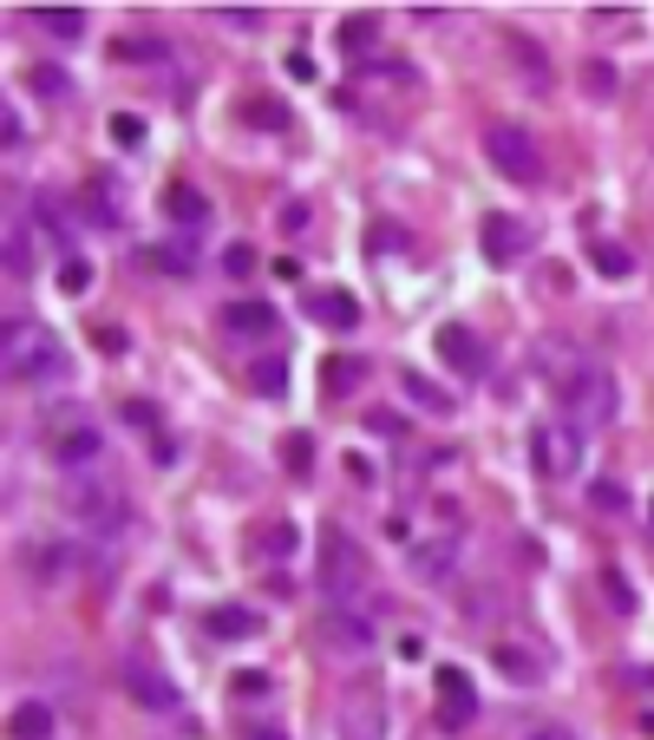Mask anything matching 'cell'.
Returning <instances> with one entry per match:
<instances>
[{
	"instance_id": "obj_1",
	"label": "cell",
	"mask_w": 654,
	"mask_h": 740,
	"mask_svg": "<svg viewBox=\"0 0 654 740\" xmlns=\"http://www.w3.org/2000/svg\"><path fill=\"white\" fill-rule=\"evenodd\" d=\"M0 367L20 387H46V380L66 374V341L46 321H33V315H7V328H0Z\"/></svg>"
},
{
	"instance_id": "obj_2",
	"label": "cell",
	"mask_w": 654,
	"mask_h": 740,
	"mask_svg": "<svg viewBox=\"0 0 654 740\" xmlns=\"http://www.w3.org/2000/svg\"><path fill=\"white\" fill-rule=\"evenodd\" d=\"M66 518H72L79 531L111 538V531H124V525H131V505H124V492H118V485H105V479H72V485H66Z\"/></svg>"
},
{
	"instance_id": "obj_3",
	"label": "cell",
	"mask_w": 654,
	"mask_h": 740,
	"mask_svg": "<svg viewBox=\"0 0 654 740\" xmlns=\"http://www.w3.org/2000/svg\"><path fill=\"white\" fill-rule=\"evenodd\" d=\"M557 394H563V407L576 413V426H609V420H616V380H609L603 367H590V361L563 367V374H557Z\"/></svg>"
},
{
	"instance_id": "obj_4",
	"label": "cell",
	"mask_w": 654,
	"mask_h": 740,
	"mask_svg": "<svg viewBox=\"0 0 654 740\" xmlns=\"http://www.w3.org/2000/svg\"><path fill=\"white\" fill-rule=\"evenodd\" d=\"M485 157L511 177V184H537L544 177V151H537V138L524 131V125H485Z\"/></svg>"
},
{
	"instance_id": "obj_5",
	"label": "cell",
	"mask_w": 654,
	"mask_h": 740,
	"mask_svg": "<svg viewBox=\"0 0 654 740\" xmlns=\"http://www.w3.org/2000/svg\"><path fill=\"white\" fill-rule=\"evenodd\" d=\"M531 459L544 479H576L583 472V426L576 420H544L531 439Z\"/></svg>"
},
{
	"instance_id": "obj_6",
	"label": "cell",
	"mask_w": 654,
	"mask_h": 740,
	"mask_svg": "<svg viewBox=\"0 0 654 740\" xmlns=\"http://www.w3.org/2000/svg\"><path fill=\"white\" fill-rule=\"evenodd\" d=\"M321 577H328V603H360V584H367V557L347 531H328L321 544Z\"/></svg>"
},
{
	"instance_id": "obj_7",
	"label": "cell",
	"mask_w": 654,
	"mask_h": 740,
	"mask_svg": "<svg viewBox=\"0 0 654 740\" xmlns=\"http://www.w3.org/2000/svg\"><path fill=\"white\" fill-rule=\"evenodd\" d=\"M478 243H485V256H491V262H524V256H531V223H524V216H511V210H485Z\"/></svg>"
},
{
	"instance_id": "obj_8",
	"label": "cell",
	"mask_w": 654,
	"mask_h": 740,
	"mask_svg": "<svg viewBox=\"0 0 654 740\" xmlns=\"http://www.w3.org/2000/svg\"><path fill=\"white\" fill-rule=\"evenodd\" d=\"M432 348H439V361H445L452 374H465V380H485V341H478L465 321H445V328L432 334Z\"/></svg>"
},
{
	"instance_id": "obj_9",
	"label": "cell",
	"mask_w": 654,
	"mask_h": 740,
	"mask_svg": "<svg viewBox=\"0 0 654 740\" xmlns=\"http://www.w3.org/2000/svg\"><path fill=\"white\" fill-rule=\"evenodd\" d=\"M321 636H328L341 656H360V649L373 643V616H367V603H328V623H321Z\"/></svg>"
},
{
	"instance_id": "obj_10",
	"label": "cell",
	"mask_w": 654,
	"mask_h": 740,
	"mask_svg": "<svg viewBox=\"0 0 654 740\" xmlns=\"http://www.w3.org/2000/svg\"><path fill=\"white\" fill-rule=\"evenodd\" d=\"M223 334L262 341V334H275V308H269V302H229V308H223Z\"/></svg>"
},
{
	"instance_id": "obj_11",
	"label": "cell",
	"mask_w": 654,
	"mask_h": 740,
	"mask_svg": "<svg viewBox=\"0 0 654 740\" xmlns=\"http://www.w3.org/2000/svg\"><path fill=\"white\" fill-rule=\"evenodd\" d=\"M203 623H210V636H216V643H242V636H262V616H255V610H242V603H216V610H210Z\"/></svg>"
},
{
	"instance_id": "obj_12",
	"label": "cell",
	"mask_w": 654,
	"mask_h": 740,
	"mask_svg": "<svg viewBox=\"0 0 654 740\" xmlns=\"http://www.w3.org/2000/svg\"><path fill=\"white\" fill-rule=\"evenodd\" d=\"M439 695H445V728H465L478 695H472V676L465 669H439Z\"/></svg>"
},
{
	"instance_id": "obj_13",
	"label": "cell",
	"mask_w": 654,
	"mask_h": 740,
	"mask_svg": "<svg viewBox=\"0 0 654 740\" xmlns=\"http://www.w3.org/2000/svg\"><path fill=\"white\" fill-rule=\"evenodd\" d=\"M124 682H131V702H144V708H177V689H170L164 676H151L144 662H124Z\"/></svg>"
},
{
	"instance_id": "obj_14",
	"label": "cell",
	"mask_w": 654,
	"mask_h": 740,
	"mask_svg": "<svg viewBox=\"0 0 654 740\" xmlns=\"http://www.w3.org/2000/svg\"><path fill=\"white\" fill-rule=\"evenodd\" d=\"M52 459H59V466H92V459H98V433H92V426H66V433L52 439Z\"/></svg>"
},
{
	"instance_id": "obj_15",
	"label": "cell",
	"mask_w": 654,
	"mask_h": 740,
	"mask_svg": "<svg viewBox=\"0 0 654 740\" xmlns=\"http://www.w3.org/2000/svg\"><path fill=\"white\" fill-rule=\"evenodd\" d=\"M7 740H52V708L20 702V708L7 715Z\"/></svg>"
},
{
	"instance_id": "obj_16",
	"label": "cell",
	"mask_w": 654,
	"mask_h": 740,
	"mask_svg": "<svg viewBox=\"0 0 654 740\" xmlns=\"http://www.w3.org/2000/svg\"><path fill=\"white\" fill-rule=\"evenodd\" d=\"M164 210H170L177 223H203V216H210V197H203L197 184H170V190H164Z\"/></svg>"
},
{
	"instance_id": "obj_17",
	"label": "cell",
	"mask_w": 654,
	"mask_h": 740,
	"mask_svg": "<svg viewBox=\"0 0 654 740\" xmlns=\"http://www.w3.org/2000/svg\"><path fill=\"white\" fill-rule=\"evenodd\" d=\"M33 26H46L52 39H79L85 33V13L79 7H33Z\"/></svg>"
},
{
	"instance_id": "obj_18",
	"label": "cell",
	"mask_w": 654,
	"mask_h": 740,
	"mask_svg": "<svg viewBox=\"0 0 654 740\" xmlns=\"http://www.w3.org/2000/svg\"><path fill=\"white\" fill-rule=\"evenodd\" d=\"M314 315H321L328 328H354V321H360V302H354L347 289H328V295H314Z\"/></svg>"
},
{
	"instance_id": "obj_19",
	"label": "cell",
	"mask_w": 654,
	"mask_h": 740,
	"mask_svg": "<svg viewBox=\"0 0 654 740\" xmlns=\"http://www.w3.org/2000/svg\"><path fill=\"white\" fill-rule=\"evenodd\" d=\"M400 387L426 407V413H439V420H452V394L445 387H432V380H419V374H400Z\"/></svg>"
},
{
	"instance_id": "obj_20",
	"label": "cell",
	"mask_w": 654,
	"mask_h": 740,
	"mask_svg": "<svg viewBox=\"0 0 654 740\" xmlns=\"http://www.w3.org/2000/svg\"><path fill=\"white\" fill-rule=\"evenodd\" d=\"M360 374H367V361H354V354H347V361H328V367H321V387H328V394H354V387H360Z\"/></svg>"
},
{
	"instance_id": "obj_21",
	"label": "cell",
	"mask_w": 654,
	"mask_h": 740,
	"mask_svg": "<svg viewBox=\"0 0 654 740\" xmlns=\"http://www.w3.org/2000/svg\"><path fill=\"white\" fill-rule=\"evenodd\" d=\"M452 564H459L452 544H419V551H413V571H419V577H452Z\"/></svg>"
},
{
	"instance_id": "obj_22",
	"label": "cell",
	"mask_w": 654,
	"mask_h": 740,
	"mask_svg": "<svg viewBox=\"0 0 654 740\" xmlns=\"http://www.w3.org/2000/svg\"><path fill=\"white\" fill-rule=\"evenodd\" d=\"M373 39H380V20H373V13H354V20H341V46H347V52H367Z\"/></svg>"
},
{
	"instance_id": "obj_23",
	"label": "cell",
	"mask_w": 654,
	"mask_h": 740,
	"mask_svg": "<svg viewBox=\"0 0 654 740\" xmlns=\"http://www.w3.org/2000/svg\"><path fill=\"white\" fill-rule=\"evenodd\" d=\"M85 210H92V223H118V197H111V177H92V184H85Z\"/></svg>"
},
{
	"instance_id": "obj_24",
	"label": "cell",
	"mask_w": 654,
	"mask_h": 740,
	"mask_svg": "<svg viewBox=\"0 0 654 740\" xmlns=\"http://www.w3.org/2000/svg\"><path fill=\"white\" fill-rule=\"evenodd\" d=\"M59 289H66V295H85V289H92V262H85V256H66V262H59Z\"/></svg>"
},
{
	"instance_id": "obj_25",
	"label": "cell",
	"mask_w": 654,
	"mask_h": 740,
	"mask_svg": "<svg viewBox=\"0 0 654 740\" xmlns=\"http://www.w3.org/2000/svg\"><path fill=\"white\" fill-rule=\"evenodd\" d=\"M223 275H255V249L249 243H229L223 249Z\"/></svg>"
},
{
	"instance_id": "obj_26",
	"label": "cell",
	"mask_w": 654,
	"mask_h": 740,
	"mask_svg": "<svg viewBox=\"0 0 654 740\" xmlns=\"http://www.w3.org/2000/svg\"><path fill=\"white\" fill-rule=\"evenodd\" d=\"M596 262H603V275H629V269H635L622 243H596Z\"/></svg>"
},
{
	"instance_id": "obj_27",
	"label": "cell",
	"mask_w": 654,
	"mask_h": 740,
	"mask_svg": "<svg viewBox=\"0 0 654 740\" xmlns=\"http://www.w3.org/2000/svg\"><path fill=\"white\" fill-rule=\"evenodd\" d=\"M118 59H138L144 66V59H164V46L157 39H118Z\"/></svg>"
},
{
	"instance_id": "obj_28",
	"label": "cell",
	"mask_w": 654,
	"mask_h": 740,
	"mask_svg": "<svg viewBox=\"0 0 654 740\" xmlns=\"http://www.w3.org/2000/svg\"><path fill=\"white\" fill-rule=\"evenodd\" d=\"M603 590H609V603H616V610H635V590H629V577H622V571H609V577H603Z\"/></svg>"
},
{
	"instance_id": "obj_29",
	"label": "cell",
	"mask_w": 654,
	"mask_h": 740,
	"mask_svg": "<svg viewBox=\"0 0 654 740\" xmlns=\"http://www.w3.org/2000/svg\"><path fill=\"white\" fill-rule=\"evenodd\" d=\"M249 374H255V394H282V361H262Z\"/></svg>"
},
{
	"instance_id": "obj_30",
	"label": "cell",
	"mask_w": 654,
	"mask_h": 740,
	"mask_svg": "<svg viewBox=\"0 0 654 740\" xmlns=\"http://www.w3.org/2000/svg\"><path fill=\"white\" fill-rule=\"evenodd\" d=\"M26 256H33V243L26 236H7V269L13 275H26Z\"/></svg>"
},
{
	"instance_id": "obj_31",
	"label": "cell",
	"mask_w": 654,
	"mask_h": 740,
	"mask_svg": "<svg viewBox=\"0 0 654 740\" xmlns=\"http://www.w3.org/2000/svg\"><path fill=\"white\" fill-rule=\"evenodd\" d=\"M236 695H249V702H255V695H269V676H255V669H249V676H236Z\"/></svg>"
},
{
	"instance_id": "obj_32",
	"label": "cell",
	"mask_w": 654,
	"mask_h": 740,
	"mask_svg": "<svg viewBox=\"0 0 654 740\" xmlns=\"http://www.w3.org/2000/svg\"><path fill=\"white\" fill-rule=\"evenodd\" d=\"M596 505H609V512H622V505H629V492H622V485H596Z\"/></svg>"
},
{
	"instance_id": "obj_33",
	"label": "cell",
	"mask_w": 654,
	"mask_h": 740,
	"mask_svg": "<svg viewBox=\"0 0 654 740\" xmlns=\"http://www.w3.org/2000/svg\"><path fill=\"white\" fill-rule=\"evenodd\" d=\"M288 544H295V531H288V525H275V531H269V538H262V551H275V557H282V551H288Z\"/></svg>"
},
{
	"instance_id": "obj_34",
	"label": "cell",
	"mask_w": 654,
	"mask_h": 740,
	"mask_svg": "<svg viewBox=\"0 0 654 740\" xmlns=\"http://www.w3.org/2000/svg\"><path fill=\"white\" fill-rule=\"evenodd\" d=\"M124 420H138V426H157V407H144V400H131V407H124Z\"/></svg>"
},
{
	"instance_id": "obj_35",
	"label": "cell",
	"mask_w": 654,
	"mask_h": 740,
	"mask_svg": "<svg viewBox=\"0 0 654 740\" xmlns=\"http://www.w3.org/2000/svg\"><path fill=\"white\" fill-rule=\"evenodd\" d=\"M524 740H570V728H531Z\"/></svg>"
},
{
	"instance_id": "obj_36",
	"label": "cell",
	"mask_w": 654,
	"mask_h": 740,
	"mask_svg": "<svg viewBox=\"0 0 654 740\" xmlns=\"http://www.w3.org/2000/svg\"><path fill=\"white\" fill-rule=\"evenodd\" d=\"M255 740H282V735H255Z\"/></svg>"
}]
</instances>
